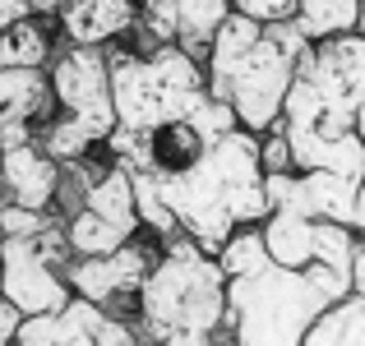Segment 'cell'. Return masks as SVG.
Here are the masks:
<instances>
[{"label":"cell","mask_w":365,"mask_h":346,"mask_svg":"<svg viewBox=\"0 0 365 346\" xmlns=\"http://www.w3.org/2000/svg\"><path fill=\"white\" fill-rule=\"evenodd\" d=\"M232 14V0H176V46H185L195 61H208L213 33Z\"/></svg>","instance_id":"14"},{"label":"cell","mask_w":365,"mask_h":346,"mask_svg":"<svg viewBox=\"0 0 365 346\" xmlns=\"http://www.w3.org/2000/svg\"><path fill=\"white\" fill-rule=\"evenodd\" d=\"M70 245L74 254H116L125 240H134V231H125L116 222H107L102 213H93V208H79V213L70 217Z\"/></svg>","instance_id":"18"},{"label":"cell","mask_w":365,"mask_h":346,"mask_svg":"<svg viewBox=\"0 0 365 346\" xmlns=\"http://www.w3.org/2000/svg\"><path fill=\"white\" fill-rule=\"evenodd\" d=\"M217 263H222L227 282H232V277H255V273H264V268L273 263V254H268V240H264V226H236L232 236H227V245L217 249Z\"/></svg>","instance_id":"17"},{"label":"cell","mask_w":365,"mask_h":346,"mask_svg":"<svg viewBox=\"0 0 365 346\" xmlns=\"http://www.w3.org/2000/svg\"><path fill=\"white\" fill-rule=\"evenodd\" d=\"M232 346H236V342H232Z\"/></svg>","instance_id":"34"},{"label":"cell","mask_w":365,"mask_h":346,"mask_svg":"<svg viewBox=\"0 0 365 346\" xmlns=\"http://www.w3.org/2000/svg\"><path fill=\"white\" fill-rule=\"evenodd\" d=\"M356 130H361V139H365V111H361V120H356Z\"/></svg>","instance_id":"31"},{"label":"cell","mask_w":365,"mask_h":346,"mask_svg":"<svg viewBox=\"0 0 365 346\" xmlns=\"http://www.w3.org/2000/svg\"><path fill=\"white\" fill-rule=\"evenodd\" d=\"M134 19H139V5L134 0H65L61 23L65 37L74 46H107L116 42L120 33H130Z\"/></svg>","instance_id":"8"},{"label":"cell","mask_w":365,"mask_h":346,"mask_svg":"<svg viewBox=\"0 0 365 346\" xmlns=\"http://www.w3.org/2000/svg\"><path fill=\"white\" fill-rule=\"evenodd\" d=\"M93 342H98V346H139V332H134L125 319H111V314H102V323H98V332H93Z\"/></svg>","instance_id":"24"},{"label":"cell","mask_w":365,"mask_h":346,"mask_svg":"<svg viewBox=\"0 0 365 346\" xmlns=\"http://www.w3.org/2000/svg\"><path fill=\"white\" fill-rule=\"evenodd\" d=\"M19 323H24V314L9 300H0V346H9V337H19Z\"/></svg>","instance_id":"26"},{"label":"cell","mask_w":365,"mask_h":346,"mask_svg":"<svg viewBox=\"0 0 365 346\" xmlns=\"http://www.w3.org/2000/svg\"><path fill=\"white\" fill-rule=\"evenodd\" d=\"M33 14H51V9H65V0H28Z\"/></svg>","instance_id":"28"},{"label":"cell","mask_w":365,"mask_h":346,"mask_svg":"<svg viewBox=\"0 0 365 346\" xmlns=\"http://www.w3.org/2000/svg\"><path fill=\"white\" fill-rule=\"evenodd\" d=\"M301 346H365V295H342L310 323Z\"/></svg>","instance_id":"15"},{"label":"cell","mask_w":365,"mask_h":346,"mask_svg":"<svg viewBox=\"0 0 365 346\" xmlns=\"http://www.w3.org/2000/svg\"><path fill=\"white\" fill-rule=\"evenodd\" d=\"M0 28H5V19H0ZM0 70H5V65H0Z\"/></svg>","instance_id":"33"},{"label":"cell","mask_w":365,"mask_h":346,"mask_svg":"<svg viewBox=\"0 0 365 346\" xmlns=\"http://www.w3.org/2000/svg\"><path fill=\"white\" fill-rule=\"evenodd\" d=\"M356 249H361V231L342 226V222H314V263L333 268V273L351 277L356 268Z\"/></svg>","instance_id":"19"},{"label":"cell","mask_w":365,"mask_h":346,"mask_svg":"<svg viewBox=\"0 0 365 346\" xmlns=\"http://www.w3.org/2000/svg\"><path fill=\"white\" fill-rule=\"evenodd\" d=\"M296 23L305 28L310 42L338 37V33H356L361 0H301V5H296Z\"/></svg>","instance_id":"16"},{"label":"cell","mask_w":365,"mask_h":346,"mask_svg":"<svg viewBox=\"0 0 365 346\" xmlns=\"http://www.w3.org/2000/svg\"><path fill=\"white\" fill-rule=\"evenodd\" d=\"M342 295H351V277L324 263H268L255 277L227 282V328L236 346H301L310 323Z\"/></svg>","instance_id":"1"},{"label":"cell","mask_w":365,"mask_h":346,"mask_svg":"<svg viewBox=\"0 0 365 346\" xmlns=\"http://www.w3.org/2000/svg\"><path fill=\"white\" fill-rule=\"evenodd\" d=\"M264 240H268L273 263H282V268L314 263V217L296 213V208H273L264 217Z\"/></svg>","instance_id":"11"},{"label":"cell","mask_w":365,"mask_h":346,"mask_svg":"<svg viewBox=\"0 0 365 346\" xmlns=\"http://www.w3.org/2000/svg\"><path fill=\"white\" fill-rule=\"evenodd\" d=\"M46 61V33L28 19L0 28V65H42Z\"/></svg>","instance_id":"20"},{"label":"cell","mask_w":365,"mask_h":346,"mask_svg":"<svg viewBox=\"0 0 365 346\" xmlns=\"http://www.w3.org/2000/svg\"><path fill=\"white\" fill-rule=\"evenodd\" d=\"M305 46H310V37H305V28L296 23V19H287V23H264V37L255 42V51L236 65L232 79H227L213 98L232 102L241 130L268 134L282 120V102H287V88H292V79H296V65H301Z\"/></svg>","instance_id":"3"},{"label":"cell","mask_w":365,"mask_h":346,"mask_svg":"<svg viewBox=\"0 0 365 346\" xmlns=\"http://www.w3.org/2000/svg\"><path fill=\"white\" fill-rule=\"evenodd\" d=\"M259 37H264V23H255V19L241 14V9H232V14L222 19V28L213 33V46H208V61H204L208 93H217L227 79H232V70L255 51Z\"/></svg>","instance_id":"10"},{"label":"cell","mask_w":365,"mask_h":346,"mask_svg":"<svg viewBox=\"0 0 365 346\" xmlns=\"http://www.w3.org/2000/svg\"><path fill=\"white\" fill-rule=\"evenodd\" d=\"M0 171H5V152H0Z\"/></svg>","instance_id":"32"},{"label":"cell","mask_w":365,"mask_h":346,"mask_svg":"<svg viewBox=\"0 0 365 346\" xmlns=\"http://www.w3.org/2000/svg\"><path fill=\"white\" fill-rule=\"evenodd\" d=\"M0 263H5V300L19 314H56L70 305V286L56 277V268L37 254L28 236H5Z\"/></svg>","instance_id":"7"},{"label":"cell","mask_w":365,"mask_h":346,"mask_svg":"<svg viewBox=\"0 0 365 346\" xmlns=\"http://www.w3.org/2000/svg\"><path fill=\"white\" fill-rule=\"evenodd\" d=\"M107 70H111V102H116L120 125H130V130H158L167 120H185V107L158 83V74H153L143 51H111Z\"/></svg>","instance_id":"6"},{"label":"cell","mask_w":365,"mask_h":346,"mask_svg":"<svg viewBox=\"0 0 365 346\" xmlns=\"http://www.w3.org/2000/svg\"><path fill=\"white\" fill-rule=\"evenodd\" d=\"M296 74H305L319 88V98L347 125L361 120V111H365V37H361V28L310 42L301 65H296Z\"/></svg>","instance_id":"5"},{"label":"cell","mask_w":365,"mask_h":346,"mask_svg":"<svg viewBox=\"0 0 365 346\" xmlns=\"http://www.w3.org/2000/svg\"><path fill=\"white\" fill-rule=\"evenodd\" d=\"M0 295H5V263H0Z\"/></svg>","instance_id":"30"},{"label":"cell","mask_w":365,"mask_h":346,"mask_svg":"<svg viewBox=\"0 0 365 346\" xmlns=\"http://www.w3.org/2000/svg\"><path fill=\"white\" fill-rule=\"evenodd\" d=\"M46 226L42 208H24V204H5L0 208V231L5 236H37Z\"/></svg>","instance_id":"23"},{"label":"cell","mask_w":365,"mask_h":346,"mask_svg":"<svg viewBox=\"0 0 365 346\" xmlns=\"http://www.w3.org/2000/svg\"><path fill=\"white\" fill-rule=\"evenodd\" d=\"M356 28H361V37H365V0H361V23Z\"/></svg>","instance_id":"29"},{"label":"cell","mask_w":365,"mask_h":346,"mask_svg":"<svg viewBox=\"0 0 365 346\" xmlns=\"http://www.w3.org/2000/svg\"><path fill=\"white\" fill-rule=\"evenodd\" d=\"M51 88L61 98V107L83 125L98 143H107V134L120 125L116 102H111V70L102 46H70V51L56 61Z\"/></svg>","instance_id":"4"},{"label":"cell","mask_w":365,"mask_h":346,"mask_svg":"<svg viewBox=\"0 0 365 346\" xmlns=\"http://www.w3.org/2000/svg\"><path fill=\"white\" fill-rule=\"evenodd\" d=\"M93 143H98V139H93L74 115H65V120H56L51 130H46V157H56V162H83V152H88Z\"/></svg>","instance_id":"21"},{"label":"cell","mask_w":365,"mask_h":346,"mask_svg":"<svg viewBox=\"0 0 365 346\" xmlns=\"http://www.w3.org/2000/svg\"><path fill=\"white\" fill-rule=\"evenodd\" d=\"M9 189V204H24V208H46L61 189V171H56V157L37 152L33 143L24 148H5V171H0Z\"/></svg>","instance_id":"9"},{"label":"cell","mask_w":365,"mask_h":346,"mask_svg":"<svg viewBox=\"0 0 365 346\" xmlns=\"http://www.w3.org/2000/svg\"><path fill=\"white\" fill-rule=\"evenodd\" d=\"M139 319L153 342L171 328H227V273L217 254L199 249L185 231L162 240V258L139 286Z\"/></svg>","instance_id":"2"},{"label":"cell","mask_w":365,"mask_h":346,"mask_svg":"<svg viewBox=\"0 0 365 346\" xmlns=\"http://www.w3.org/2000/svg\"><path fill=\"white\" fill-rule=\"evenodd\" d=\"M83 208H93V213H102L107 222H116L125 231H139V208H134V176L120 167H107L98 180L88 185V194H83Z\"/></svg>","instance_id":"13"},{"label":"cell","mask_w":365,"mask_h":346,"mask_svg":"<svg viewBox=\"0 0 365 346\" xmlns=\"http://www.w3.org/2000/svg\"><path fill=\"white\" fill-rule=\"evenodd\" d=\"M296 5L301 0H232V9L250 14L255 23H287V19H296Z\"/></svg>","instance_id":"22"},{"label":"cell","mask_w":365,"mask_h":346,"mask_svg":"<svg viewBox=\"0 0 365 346\" xmlns=\"http://www.w3.org/2000/svg\"><path fill=\"white\" fill-rule=\"evenodd\" d=\"M51 83L42 79L37 65H5L0 70V111L9 120H33L51 107Z\"/></svg>","instance_id":"12"},{"label":"cell","mask_w":365,"mask_h":346,"mask_svg":"<svg viewBox=\"0 0 365 346\" xmlns=\"http://www.w3.org/2000/svg\"><path fill=\"white\" fill-rule=\"evenodd\" d=\"M365 236V180H361V189H356V222H351Z\"/></svg>","instance_id":"27"},{"label":"cell","mask_w":365,"mask_h":346,"mask_svg":"<svg viewBox=\"0 0 365 346\" xmlns=\"http://www.w3.org/2000/svg\"><path fill=\"white\" fill-rule=\"evenodd\" d=\"M158 346H217V332H204V328H171Z\"/></svg>","instance_id":"25"}]
</instances>
